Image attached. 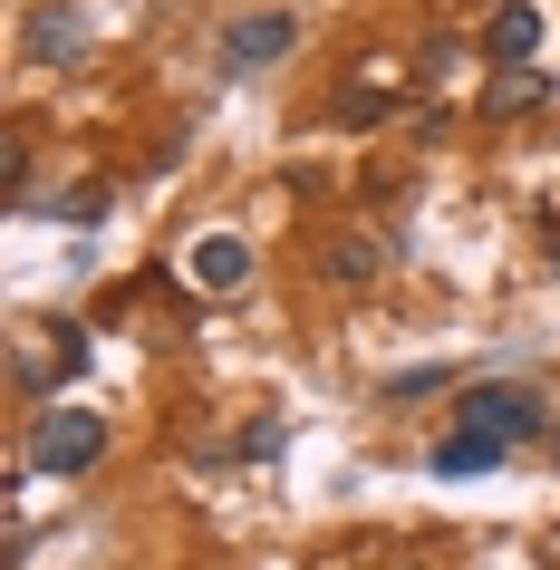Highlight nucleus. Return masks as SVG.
Wrapping results in <instances>:
<instances>
[{
  "instance_id": "obj_6",
  "label": "nucleus",
  "mask_w": 560,
  "mask_h": 570,
  "mask_svg": "<svg viewBox=\"0 0 560 570\" xmlns=\"http://www.w3.org/2000/svg\"><path fill=\"white\" fill-rule=\"evenodd\" d=\"M425 464H435L444 483H473V474H493V464H502V445H483V435H464V425H454V435H444Z\"/></svg>"
},
{
  "instance_id": "obj_3",
  "label": "nucleus",
  "mask_w": 560,
  "mask_h": 570,
  "mask_svg": "<svg viewBox=\"0 0 560 570\" xmlns=\"http://www.w3.org/2000/svg\"><path fill=\"white\" fill-rule=\"evenodd\" d=\"M291 39H299V10H252V20H233L223 30V78H252V68L291 59Z\"/></svg>"
},
{
  "instance_id": "obj_4",
  "label": "nucleus",
  "mask_w": 560,
  "mask_h": 570,
  "mask_svg": "<svg viewBox=\"0 0 560 570\" xmlns=\"http://www.w3.org/2000/svg\"><path fill=\"white\" fill-rule=\"evenodd\" d=\"M483 49H493L502 68H541V10H531V0H502L493 20H483Z\"/></svg>"
},
{
  "instance_id": "obj_11",
  "label": "nucleus",
  "mask_w": 560,
  "mask_h": 570,
  "mask_svg": "<svg viewBox=\"0 0 560 570\" xmlns=\"http://www.w3.org/2000/svg\"><path fill=\"white\" fill-rule=\"evenodd\" d=\"M444 367H406V377H386V406H415V396H435Z\"/></svg>"
},
{
  "instance_id": "obj_8",
  "label": "nucleus",
  "mask_w": 560,
  "mask_h": 570,
  "mask_svg": "<svg viewBox=\"0 0 560 570\" xmlns=\"http://www.w3.org/2000/svg\"><path fill=\"white\" fill-rule=\"evenodd\" d=\"M377 271H386V242H367V233L328 242V281H348V291H357V281H377Z\"/></svg>"
},
{
  "instance_id": "obj_5",
  "label": "nucleus",
  "mask_w": 560,
  "mask_h": 570,
  "mask_svg": "<svg viewBox=\"0 0 560 570\" xmlns=\"http://www.w3.org/2000/svg\"><path fill=\"white\" fill-rule=\"evenodd\" d=\"M194 281H204V291H242V281H252V242L242 233H204L194 242Z\"/></svg>"
},
{
  "instance_id": "obj_12",
  "label": "nucleus",
  "mask_w": 560,
  "mask_h": 570,
  "mask_svg": "<svg viewBox=\"0 0 560 570\" xmlns=\"http://www.w3.org/2000/svg\"><path fill=\"white\" fill-rule=\"evenodd\" d=\"M493 10H502V0H493Z\"/></svg>"
},
{
  "instance_id": "obj_7",
  "label": "nucleus",
  "mask_w": 560,
  "mask_h": 570,
  "mask_svg": "<svg viewBox=\"0 0 560 570\" xmlns=\"http://www.w3.org/2000/svg\"><path fill=\"white\" fill-rule=\"evenodd\" d=\"M541 97H551V78H541V68H502L493 88H483V117H531Z\"/></svg>"
},
{
  "instance_id": "obj_10",
  "label": "nucleus",
  "mask_w": 560,
  "mask_h": 570,
  "mask_svg": "<svg viewBox=\"0 0 560 570\" xmlns=\"http://www.w3.org/2000/svg\"><path fill=\"white\" fill-rule=\"evenodd\" d=\"M30 49H39V59H68V49H78V20H59V10L30 20Z\"/></svg>"
},
{
  "instance_id": "obj_9",
  "label": "nucleus",
  "mask_w": 560,
  "mask_h": 570,
  "mask_svg": "<svg viewBox=\"0 0 560 570\" xmlns=\"http://www.w3.org/2000/svg\"><path fill=\"white\" fill-rule=\"evenodd\" d=\"M396 117V88H348L338 97V126H386Z\"/></svg>"
},
{
  "instance_id": "obj_1",
  "label": "nucleus",
  "mask_w": 560,
  "mask_h": 570,
  "mask_svg": "<svg viewBox=\"0 0 560 570\" xmlns=\"http://www.w3.org/2000/svg\"><path fill=\"white\" fill-rule=\"evenodd\" d=\"M97 454H107V425L78 416V406H49L30 425V445H20V474H88Z\"/></svg>"
},
{
  "instance_id": "obj_2",
  "label": "nucleus",
  "mask_w": 560,
  "mask_h": 570,
  "mask_svg": "<svg viewBox=\"0 0 560 570\" xmlns=\"http://www.w3.org/2000/svg\"><path fill=\"white\" fill-rule=\"evenodd\" d=\"M464 435H483V445H502V454L531 445V435H541V396L502 387V377H493V387H464Z\"/></svg>"
}]
</instances>
